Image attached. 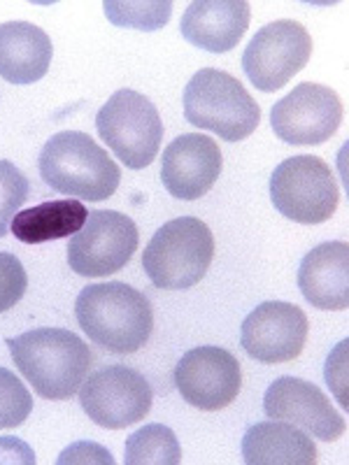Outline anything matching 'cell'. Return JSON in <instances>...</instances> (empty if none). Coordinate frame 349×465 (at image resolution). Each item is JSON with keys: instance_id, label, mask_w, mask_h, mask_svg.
<instances>
[{"instance_id": "obj_18", "label": "cell", "mask_w": 349, "mask_h": 465, "mask_svg": "<svg viewBox=\"0 0 349 465\" xmlns=\"http://www.w3.org/2000/svg\"><path fill=\"white\" fill-rule=\"evenodd\" d=\"M54 47L47 33L35 24H0V77L10 84L43 80L52 64Z\"/></svg>"}, {"instance_id": "obj_15", "label": "cell", "mask_w": 349, "mask_h": 465, "mask_svg": "<svg viewBox=\"0 0 349 465\" xmlns=\"http://www.w3.org/2000/svg\"><path fill=\"white\" fill-rule=\"evenodd\" d=\"M222 149L203 133H186L165 147L161 182L177 201H198L217 184L222 174Z\"/></svg>"}, {"instance_id": "obj_23", "label": "cell", "mask_w": 349, "mask_h": 465, "mask_svg": "<svg viewBox=\"0 0 349 465\" xmlns=\"http://www.w3.org/2000/svg\"><path fill=\"white\" fill-rule=\"evenodd\" d=\"M33 410V396L7 368H0V430L16 429L28 419Z\"/></svg>"}, {"instance_id": "obj_8", "label": "cell", "mask_w": 349, "mask_h": 465, "mask_svg": "<svg viewBox=\"0 0 349 465\" xmlns=\"http://www.w3.org/2000/svg\"><path fill=\"white\" fill-rule=\"evenodd\" d=\"M140 242L135 222L115 210L89 212L68 242V265L82 277H110L128 265Z\"/></svg>"}, {"instance_id": "obj_10", "label": "cell", "mask_w": 349, "mask_h": 465, "mask_svg": "<svg viewBox=\"0 0 349 465\" xmlns=\"http://www.w3.org/2000/svg\"><path fill=\"white\" fill-rule=\"evenodd\" d=\"M80 402L101 429L122 430L147 419L154 393L149 381L128 365H105L85 380Z\"/></svg>"}, {"instance_id": "obj_19", "label": "cell", "mask_w": 349, "mask_h": 465, "mask_svg": "<svg viewBox=\"0 0 349 465\" xmlns=\"http://www.w3.org/2000/svg\"><path fill=\"white\" fill-rule=\"evenodd\" d=\"M243 460L247 465H314L317 444L305 430L286 421H259L243 438Z\"/></svg>"}, {"instance_id": "obj_17", "label": "cell", "mask_w": 349, "mask_h": 465, "mask_svg": "<svg viewBox=\"0 0 349 465\" xmlns=\"http://www.w3.org/2000/svg\"><path fill=\"white\" fill-rule=\"evenodd\" d=\"M298 289L317 310L343 312L349 307V247L324 242L307 252L298 268Z\"/></svg>"}, {"instance_id": "obj_16", "label": "cell", "mask_w": 349, "mask_h": 465, "mask_svg": "<svg viewBox=\"0 0 349 465\" xmlns=\"http://www.w3.org/2000/svg\"><path fill=\"white\" fill-rule=\"evenodd\" d=\"M252 10L244 0H196L182 15V35L194 47L212 54L238 47L249 28Z\"/></svg>"}, {"instance_id": "obj_20", "label": "cell", "mask_w": 349, "mask_h": 465, "mask_svg": "<svg viewBox=\"0 0 349 465\" xmlns=\"http://www.w3.org/2000/svg\"><path fill=\"white\" fill-rule=\"evenodd\" d=\"M89 210L75 198L47 201L35 207L16 212L12 219V232L24 244H43L52 240L73 238L85 226Z\"/></svg>"}, {"instance_id": "obj_2", "label": "cell", "mask_w": 349, "mask_h": 465, "mask_svg": "<svg viewBox=\"0 0 349 465\" xmlns=\"http://www.w3.org/2000/svg\"><path fill=\"white\" fill-rule=\"evenodd\" d=\"M75 317L89 340L110 354H135L154 331L152 302L124 282L89 284L75 302Z\"/></svg>"}, {"instance_id": "obj_6", "label": "cell", "mask_w": 349, "mask_h": 465, "mask_svg": "<svg viewBox=\"0 0 349 465\" xmlns=\"http://www.w3.org/2000/svg\"><path fill=\"white\" fill-rule=\"evenodd\" d=\"M95 128L103 143L126 168L152 165L164 140V122L147 95L119 89L95 114Z\"/></svg>"}, {"instance_id": "obj_4", "label": "cell", "mask_w": 349, "mask_h": 465, "mask_svg": "<svg viewBox=\"0 0 349 465\" xmlns=\"http://www.w3.org/2000/svg\"><path fill=\"white\" fill-rule=\"evenodd\" d=\"M184 116L226 143H240L259 128L261 107L233 74L203 68L184 89Z\"/></svg>"}, {"instance_id": "obj_14", "label": "cell", "mask_w": 349, "mask_h": 465, "mask_svg": "<svg viewBox=\"0 0 349 465\" xmlns=\"http://www.w3.org/2000/svg\"><path fill=\"white\" fill-rule=\"evenodd\" d=\"M264 410L268 419L294 423L324 442H334L347 430L344 417L335 412L322 389L298 377H277L265 391Z\"/></svg>"}, {"instance_id": "obj_12", "label": "cell", "mask_w": 349, "mask_h": 465, "mask_svg": "<svg viewBox=\"0 0 349 465\" xmlns=\"http://www.w3.org/2000/svg\"><path fill=\"white\" fill-rule=\"evenodd\" d=\"M343 122V103L328 86L305 82L270 110V126L286 144H322L335 135Z\"/></svg>"}, {"instance_id": "obj_9", "label": "cell", "mask_w": 349, "mask_h": 465, "mask_svg": "<svg viewBox=\"0 0 349 465\" xmlns=\"http://www.w3.org/2000/svg\"><path fill=\"white\" fill-rule=\"evenodd\" d=\"M313 37L303 24L282 19L261 28L243 52L247 80L264 94L280 91L307 65Z\"/></svg>"}, {"instance_id": "obj_25", "label": "cell", "mask_w": 349, "mask_h": 465, "mask_svg": "<svg viewBox=\"0 0 349 465\" xmlns=\"http://www.w3.org/2000/svg\"><path fill=\"white\" fill-rule=\"evenodd\" d=\"M28 289V277L22 261L15 254L0 252V312H7L22 301Z\"/></svg>"}, {"instance_id": "obj_26", "label": "cell", "mask_w": 349, "mask_h": 465, "mask_svg": "<svg viewBox=\"0 0 349 465\" xmlns=\"http://www.w3.org/2000/svg\"><path fill=\"white\" fill-rule=\"evenodd\" d=\"M65 463H112L115 465V459L110 456V451L98 447L94 442H77L73 447L61 454L58 459V465H65Z\"/></svg>"}, {"instance_id": "obj_1", "label": "cell", "mask_w": 349, "mask_h": 465, "mask_svg": "<svg viewBox=\"0 0 349 465\" xmlns=\"http://www.w3.org/2000/svg\"><path fill=\"white\" fill-rule=\"evenodd\" d=\"M7 347L24 380L47 401L73 398L94 365L89 344L65 328H35L7 338Z\"/></svg>"}, {"instance_id": "obj_24", "label": "cell", "mask_w": 349, "mask_h": 465, "mask_svg": "<svg viewBox=\"0 0 349 465\" xmlns=\"http://www.w3.org/2000/svg\"><path fill=\"white\" fill-rule=\"evenodd\" d=\"M28 198V180L10 161H0V238H5L10 222Z\"/></svg>"}, {"instance_id": "obj_22", "label": "cell", "mask_w": 349, "mask_h": 465, "mask_svg": "<svg viewBox=\"0 0 349 465\" xmlns=\"http://www.w3.org/2000/svg\"><path fill=\"white\" fill-rule=\"evenodd\" d=\"M105 16L119 28H138V31H159L168 24L173 3L170 0H105L103 3Z\"/></svg>"}, {"instance_id": "obj_3", "label": "cell", "mask_w": 349, "mask_h": 465, "mask_svg": "<svg viewBox=\"0 0 349 465\" xmlns=\"http://www.w3.org/2000/svg\"><path fill=\"white\" fill-rule=\"evenodd\" d=\"M37 168L49 189L75 201H107L122 182V170L110 153L80 131L52 135L40 152Z\"/></svg>"}, {"instance_id": "obj_11", "label": "cell", "mask_w": 349, "mask_h": 465, "mask_svg": "<svg viewBox=\"0 0 349 465\" xmlns=\"http://www.w3.org/2000/svg\"><path fill=\"white\" fill-rule=\"evenodd\" d=\"M174 386L189 405L203 412H219L240 396L243 368L224 347L189 349L174 365Z\"/></svg>"}, {"instance_id": "obj_5", "label": "cell", "mask_w": 349, "mask_h": 465, "mask_svg": "<svg viewBox=\"0 0 349 465\" xmlns=\"http://www.w3.org/2000/svg\"><path fill=\"white\" fill-rule=\"evenodd\" d=\"M214 259V238L205 222L180 217L154 232L143 252V268L156 289L184 291L196 286Z\"/></svg>"}, {"instance_id": "obj_21", "label": "cell", "mask_w": 349, "mask_h": 465, "mask_svg": "<svg viewBox=\"0 0 349 465\" xmlns=\"http://www.w3.org/2000/svg\"><path fill=\"white\" fill-rule=\"evenodd\" d=\"M126 465H180L177 435L164 423H149L126 440Z\"/></svg>"}, {"instance_id": "obj_7", "label": "cell", "mask_w": 349, "mask_h": 465, "mask_svg": "<svg viewBox=\"0 0 349 465\" xmlns=\"http://www.w3.org/2000/svg\"><path fill=\"white\" fill-rule=\"evenodd\" d=\"M270 201L291 222L317 226L328 222L338 210V180L324 159L310 153L291 156L273 170Z\"/></svg>"}, {"instance_id": "obj_13", "label": "cell", "mask_w": 349, "mask_h": 465, "mask_svg": "<svg viewBox=\"0 0 349 465\" xmlns=\"http://www.w3.org/2000/svg\"><path fill=\"white\" fill-rule=\"evenodd\" d=\"M307 322L305 312L294 302L268 301L254 307L240 326V342L254 361L275 365L294 361L305 347Z\"/></svg>"}]
</instances>
